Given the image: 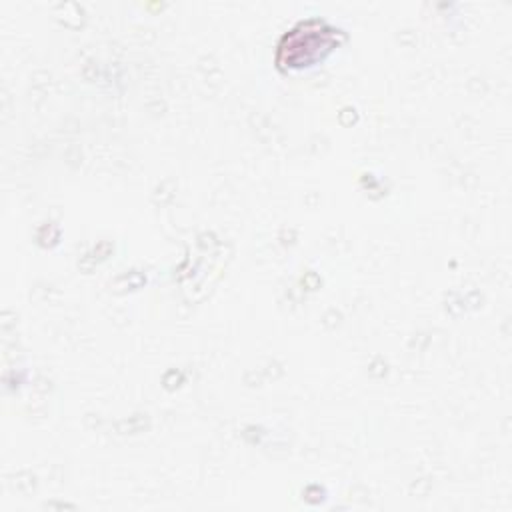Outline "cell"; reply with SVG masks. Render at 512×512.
Returning a JSON list of instances; mask_svg holds the SVG:
<instances>
[{"instance_id":"1","label":"cell","mask_w":512,"mask_h":512,"mask_svg":"<svg viewBox=\"0 0 512 512\" xmlns=\"http://www.w3.org/2000/svg\"><path fill=\"white\" fill-rule=\"evenodd\" d=\"M334 40V30L328 28L322 22H308V24H300L298 28H294L292 32H288L280 44V54L288 52L286 60L290 62L294 54L300 52V48L304 50L300 64L304 62H312L314 58H318L322 54V50H328L330 44Z\"/></svg>"}]
</instances>
